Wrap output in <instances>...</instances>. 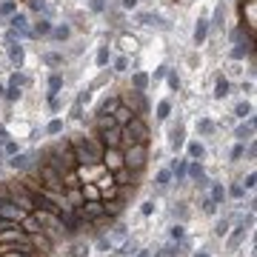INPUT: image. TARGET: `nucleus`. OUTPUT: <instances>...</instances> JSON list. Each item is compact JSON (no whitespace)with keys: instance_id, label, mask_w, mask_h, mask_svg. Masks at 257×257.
<instances>
[{"instance_id":"1","label":"nucleus","mask_w":257,"mask_h":257,"mask_svg":"<svg viewBox=\"0 0 257 257\" xmlns=\"http://www.w3.org/2000/svg\"><path fill=\"white\" fill-rule=\"evenodd\" d=\"M43 163L46 166H51V169L57 171L63 180L66 177H71L74 171H77V163H74V154H71V143L69 140H63V143H57V146H49V149H43Z\"/></svg>"},{"instance_id":"2","label":"nucleus","mask_w":257,"mask_h":257,"mask_svg":"<svg viewBox=\"0 0 257 257\" xmlns=\"http://www.w3.org/2000/svg\"><path fill=\"white\" fill-rule=\"evenodd\" d=\"M69 143H71V154H74L77 169H80V166H97V163H100L103 143L97 137H74V140H69Z\"/></svg>"},{"instance_id":"3","label":"nucleus","mask_w":257,"mask_h":257,"mask_svg":"<svg viewBox=\"0 0 257 257\" xmlns=\"http://www.w3.org/2000/svg\"><path fill=\"white\" fill-rule=\"evenodd\" d=\"M94 129H97V140L103 143V149H117L120 146V140H123V126H117L112 115H100L97 123H94Z\"/></svg>"},{"instance_id":"4","label":"nucleus","mask_w":257,"mask_h":257,"mask_svg":"<svg viewBox=\"0 0 257 257\" xmlns=\"http://www.w3.org/2000/svg\"><path fill=\"white\" fill-rule=\"evenodd\" d=\"M3 191H6V197H9L15 206H20L26 214H32V211H34V200H32L29 188L23 186V183H6V186H3Z\"/></svg>"},{"instance_id":"5","label":"nucleus","mask_w":257,"mask_h":257,"mask_svg":"<svg viewBox=\"0 0 257 257\" xmlns=\"http://www.w3.org/2000/svg\"><path fill=\"white\" fill-rule=\"evenodd\" d=\"M146 157H149V146L146 143H129V152L123 154V166L137 174V171L146 166Z\"/></svg>"},{"instance_id":"6","label":"nucleus","mask_w":257,"mask_h":257,"mask_svg":"<svg viewBox=\"0 0 257 257\" xmlns=\"http://www.w3.org/2000/svg\"><path fill=\"white\" fill-rule=\"evenodd\" d=\"M123 137L129 143H149V126H146V120L140 117V115H135L123 126Z\"/></svg>"},{"instance_id":"7","label":"nucleus","mask_w":257,"mask_h":257,"mask_svg":"<svg viewBox=\"0 0 257 257\" xmlns=\"http://www.w3.org/2000/svg\"><path fill=\"white\" fill-rule=\"evenodd\" d=\"M37 180L43 183V188H49V191H54V194H63V191H66V180L51 169V166H46V163H40V169H37Z\"/></svg>"},{"instance_id":"8","label":"nucleus","mask_w":257,"mask_h":257,"mask_svg":"<svg viewBox=\"0 0 257 257\" xmlns=\"http://www.w3.org/2000/svg\"><path fill=\"white\" fill-rule=\"evenodd\" d=\"M6 54H9V60H12L17 69L23 66V60H26V51H23V46H20V40H17L15 32L6 34Z\"/></svg>"},{"instance_id":"9","label":"nucleus","mask_w":257,"mask_h":257,"mask_svg":"<svg viewBox=\"0 0 257 257\" xmlns=\"http://www.w3.org/2000/svg\"><path fill=\"white\" fill-rule=\"evenodd\" d=\"M0 217H6V220H12V223H20L26 217V211H23L20 206H15L9 197H3V200H0Z\"/></svg>"},{"instance_id":"10","label":"nucleus","mask_w":257,"mask_h":257,"mask_svg":"<svg viewBox=\"0 0 257 257\" xmlns=\"http://www.w3.org/2000/svg\"><path fill=\"white\" fill-rule=\"evenodd\" d=\"M9 26H12V32H15V34L32 37V26H29V17L23 15V12H15V15L9 17Z\"/></svg>"},{"instance_id":"11","label":"nucleus","mask_w":257,"mask_h":257,"mask_svg":"<svg viewBox=\"0 0 257 257\" xmlns=\"http://www.w3.org/2000/svg\"><path fill=\"white\" fill-rule=\"evenodd\" d=\"M120 103H126L135 115H143V112H146V97H143V92H129L126 97H120Z\"/></svg>"},{"instance_id":"12","label":"nucleus","mask_w":257,"mask_h":257,"mask_svg":"<svg viewBox=\"0 0 257 257\" xmlns=\"http://www.w3.org/2000/svg\"><path fill=\"white\" fill-rule=\"evenodd\" d=\"M100 163H103V166H106L109 171H117L120 166H123V154H120L117 149H103Z\"/></svg>"},{"instance_id":"13","label":"nucleus","mask_w":257,"mask_h":257,"mask_svg":"<svg viewBox=\"0 0 257 257\" xmlns=\"http://www.w3.org/2000/svg\"><path fill=\"white\" fill-rule=\"evenodd\" d=\"M234 137H237L240 143L252 140V137H255V117H246V123H240L237 132H234Z\"/></svg>"},{"instance_id":"14","label":"nucleus","mask_w":257,"mask_h":257,"mask_svg":"<svg viewBox=\"0 0 257 257\" xmlns=\"http://www.w3.org/2000/svg\"><path fill=\"white\" fill-rule=\"evenodd\" d=\"M186 174L191 177V180H197L200 186H209V180H206V174H203V166H200L197 160H188V169H186Z\"/></svg>"},{"instance_id":"15","label":"nucleus","mask_w":257,"mask_h":257,"mask_svg":"<svg viewBox=\"0 0 257 257\" xmlns=\"http://www.w3.org/2000/svg\"><path fill=\"white\" fill-rule=\"evenodd\" d=\"M112 117H115V123H117V126H126V123H129V120L135 117V112H132V109H129V106H126V103H120L117 109H115V112H112Z\"/></svg>"},{"instance_id":"16","label":"nucleus","mask_w":257,"mask_h":257,"mask_svg":"<svg viewBox=\"0 0 257 257\" xmlns=\"http://www.w3.org/2000/svg\"><path fill=\"white\" fill-rule=\"evenodd\" d=\"M9 166H12L15 171H26L29 166H32V154H12Z\"/></svg>"},{"instance_id":"17","label":"nucleus","mask_w":257,"mask_h":257,"mask_svg":"<svg viewBox=\"0 0 257 257\" xmlns=\"http://www.w3.org/2000/svg\"><path fill=\"white\" fill-rule=\"evenodd\" d=\"M46 34H51V20L49 17H40L32 26V37H46Z\"/></svg>"},{"instance_id":"18","label":"nucleus","mask_w":257,"mask_h":257,"mask_svg":"<svg viewBox=\"0 0 257 257\" xmlns=\"http://www.w3.org/2000/svg\"><path fill=\"white\" fill-rule=\"evenodd\" d=\"M206 37H209V20H197V26H194V43L203 46Z\"/></svg>"},{"instance_id":"19","label":"nucleus","mask_w":257,"mask_h":257,"mask_svg":"<svg viewBox=\"0 0 257 257\" xmlns=\"http://www.w3.org/2000/svg\"><path fill=\"white\" fill-rule=\"evenodd\" d=\"M252 46H255V40H249V43H237L234 49L229 51V54H232V60H243L246 54H252Z\"/></svg>"},{"instance_id":"20","label":"nucleus","mask_w":257,"mask_h":257,"mask_svg":"<svg viewBox=\"0 0 257 257\" xmlns=\"http://www.w3.org/2000/svg\"><path fill=\"white\" fill-rule=\"evenodd\" d=\"M89 100V92H80V97L74 100V106H71V117L74 120H80L83 117V103Z\"/></svg>"},{"instance_id":"21","label":"nucleus","mask_w":257,"mask_h":257,"mask_svg":"<svg viewBox=\"0 0 257 257\" xmlns=\"http://www.w3.org/2000/svg\"><path fill=\"white\" fill-rule=\"evenodd\" d=\"M117 106H120V97H106V100L100 103V109H97V115H112Z\"/></svg>"},{"instance_id":"22","label":"nucleus","mask_w":257,"mask_h":257,"mask_svg":"<svg viewBox=\"0 0 257 257\" xmlns=\"http://www.w3.org/2000/svg\"><path fill=\"white\" fill-rule=\"evenodd\" d=\"M229 89H232V86H229V80L220 74V77H217V83H214V97H217V100H223V97L229 94Z\"/></svg>"},{"instance_id":"23","label":"nucleus","mask_w":257,"mask_h":257,"mask_svg":"<svg viewBox=\"0 0 257 257\" xmlns=\"http://www.w3.org/2000/svg\"><path fill=\"white\" fill-rule=\"evenodd\" d=\"M51 37L63 43V40H69V37H71V29H69L66 23H63V26H51Z\"/></svg>"},{"instance_id":"24","label":"nucleus","mask_w":257,"mask_h":257,"mask_svg":"<svg viewBox=\"0 0 257 257\" xmlns=\"http://www.w3.org/2000/svg\"><path fill=\"white\" fill-rule=\"evenodd\" d=\"M132 86H135V92H146V86H149V74H146V71H137L135 77H132Z\"/></svg>"},{"instance_id":"25","label":"nucleus","mask_w":257,"mask_h":257,"mask_svg":"<svg viewBox=\"0 0 257 257\" xmlns=\"http://www.w3.org/2000/svg\"><path fill=\"white\" fill-rule=\"evenodd\" d=\"M60 89H63V77L54 71V74L49 77V97H57V92H60Z\"/></svg>"},{"instance_id":"26","label":"nucleus","mask_w":257,"mask_h":257,"mask_svg":"<svg viewBox=\"0 0 257 257\" xmlns=\"http://www.w3.org/2000/svg\"><path fill=\"white\" fill-rule=\"evenodd\" d=\"M83 197H89V200H100V186H94V183H83Z\"/></svg>"},{"instance_id":"27","label":"nucleus","mask_w":257,"mask_h":257,"mask_svg":"<svg viewBox=\"0 0 257 257\" xmlns=\"http://www.w3.org/2000/svg\"><path fill=\"white\" fill-rule=\"evenodd\" d=\"M186 169H188V160H177V163L171 166V174L177 177V183H180V180L186 177Z\"/></svg>"},{"instance_id":"28","label":"nucleus","mask_w":257,"mask_h":257,"mask_svg":"<svg viewBox=\"0 0 257 257\" xmlns=\"http://www.w3.org/2000/svg\"><path fill=\"white\" fill-rule=\"evenodd\" d=\"M183 140H186V135H183V126L171 129V149H180V146H183Z\"/></svg>"},{"instance_id":"29","label":"nucleus","mask_w":257,"mask_h":257,"mask_svg":"<svg viewBox=\"0 0 257 257\" xmlns=\"http://www.w3.org/2000/svg\"><path fill=\"white\" fill-rule=\"evenodd\" d=\"M15 12H17L15 0H3V3H0V17H12Z\"/></svg>"},{"instance_id":"30","label":"nucleus","mask_w":257,"mask_h":257,"mask_svg":"<svg viewBox=\"0 0 257 257\" xmlns=\"http://www.w3.org/2000/svg\"><path fill=\"white\" fill-rule=\"evenodd\" d=\"M203 154H206L203 143H197V140H194V143H188V157H191V160H200Z\"/></svg>"},{"instance_id":"31","label":"nucleus","mask_w":257,"mask_h":257,"mask_svg":"<svg viewBox=\"0 0 257 257\" xmlns=\"http://www.w3.org/2000/svg\"><path fill=\"white\" fill-rule=\"evenodd\" d=\"M243 237H246V226H237V229H234V234L229 237V249H237V243Z\"/></svg>"},{"instance_id":"32","label":"nucleus","mask_w":257,"mask_h":257,"mask_svg":"<svg viewBox=\"0 0 257 257\" xmlns=\"http://www.w3.org/2000/svg\"><path fill=\"white\" fill-rule=\"evenodd\" d=\"M234 115H237V117H243V120L252 117V103H246V100L237 103V106H234Z\"/></svg>"},{"instance_id":"33","label":"nucleus","mask_w":257,"mask_h":257,"mask_svg":"<svg viewBox=\"0 0 257 257\" xmlns=\"http://www.w3.org/2000/svg\"><path fill=\"white\" fill-rule=\"evenodd\" d=\"M3 97H6V100H9V103H15L17 97H20V86L9 83V86H6V92H3Z\"/></svg>"},{"instance_id":"34","label":"nucleus","mask_w":257,"mask_h":257,"mask_svg":"<svg viewBox=\"0 0 257 257\" xmlns=\"http://www.w3.org/2000/svg\"><path fill=\"white\" fill-rule=\"evenodd\" d=\"M211 200H214V203H223V200H226V188H223V183H214V186H211Z\"/></svg>"},{"instance_id":"35","label":"nucleus","mask_w":257,"mask_h":257,"mask_svg":"<svg viewBox=\"0 0 257 257\" xmlns=\"http://www.w3.org/2000/svg\"><path fill=\"white\" fill-rule=\"evenodd\" d=\"M226 194H229V197H234V200H240V197L246 194V188H243V183H232V186L226 188Z\"/></svg>"},{"instance_id":"36","label":"nucleus","mask_w":257,"mask_h":257,"mask_svg":"<svg viewBox=\"0 0 257 257\" xmlns=\"http://www.w3.org/2000/svg\"><path fill=\"white\" fill-rule=\"evenodd\" d=\"M169 115H171V103L169 100H160V103H157V117L166 120Z\"/></svg>"},{"instance_id":"37","label":"nucleus","mask_w":257,"mask_h":257,"mask_svg":"<svg viewBox=\"0 0 257 257\" xmlns=\"http://www.w3.org/2000/svg\"><path fill=\"white\" fill-rule=\"evenodd\" d=\"M197 132H200V135H211V132H214V123H211V120H200V123H197Z\"/></svg>"},{"instance_id":"38","label":"nucleus","mask_w":257,"mask_h":257,"mask_svg":"<svg viewBox=\"0 0 257 257\" xmlns=\"http://www.w3.org/2000/svg\"><path fill=\"white\" fill-rule=\"evenodd\" d=\"M9 83H15V86H20V89H23V86H29V77H26V74H20V71H15Z\"/></svg>"},{"instance_id":"39","label":"nucleus","mask_w":257,"mask_h":257,"mask_svg":"<svg viewBox=\"0 0 257 257\" xmlns=\"http://www.w3.org/2000/svg\"><path fill=\"white\" fill-rule=\"evenodd\" d=\"M46 132H49V135H60V132H63V120H51L49 126H46Z\"/></svg>"},{"instance_id":"40","label":"nucleus","mask_w":257,"mask_h":257,"mask_svg":"<svg viewBox=\"0 0 257 257\" xmlns=\"http://www.w3.org/2000/svg\"><path fill=\"white\" fill-rule=\"evenodd\" d=\"M89 9L94 15H100V12H106V0H89Z\"/></svg>"},{"instance_id":"41","label":"nucleus","mask_w":257,"mask_h":257,"mask_svg":"<svg viewBox=\"0 0 257 257\" xmlns=\"http://www.w3.org/2000/svg\"><path fill=\"white\" fill-rule=\"evenodd\" d=\"M169 180H171V171H169V169H163L160 174H157V186H160V188L169 186Z\"/></svg>"},{"instance_id":"42","label":"nucleus","mask_w":257,"mask_h":257,"mask_svg":"<svg viewBox=\"0 0 257 257\" xmlns=\"http://www.w3.org/2000/svg\"><path fill=\"white\" fill-rule=\"evenodd\" d=\"M109 63V46H100V51H97V66H106Z\"/></svg>"},{"instance_id":"43","label":"nucleus","mask_w":257,"mask_h":257,"mask_svg":"<svg viewBox=\"0 0 257 257\" xmlns=\"http://www.w3.org/2000/svg\"><path fill=\"white\" fill-rule=\"evenodd\" d=\"M203 211H206V214H214V211H217V203H214L211 197H206V200H203Z\"/></svg>"},{"instance_id":"44","label":"nucleus","mask_w":257,"mask_h":257,"mask_svg":"<svg viewBox=\"0 0 257 257\" xmlns=\"http://www.w3.org/2000/svg\"><path fill=\"white\" fill-rule=\"evenodd\" d=\"M209 26H223V6H217V9H214V20H211Z\"/></svg>"},{"instance_id":"45","label":"nucleus","mask_w":257,"mask_h":257,"mask_svg":"<svg viewBox=\"0 0 257 257\" xmlns=\"http://www.w3.org/2000/svg\"><path fill=\"white\" fill-rule=\"evenodd\" d=\"M43 60H46L49 66H60V63H63V57H60V54H46Z\"/></svg>"},{"instance_id":"46","label":"nucleus","mask_w":257,"mask_h":257,"mask_svg":"<svg viewBox=\"0 0 257 257\" xmlns=\"http://www.w3.org/2000/svg\"><path fill=\"white\" fill-rule=\"evenodd\" d=\"M166 77H169V86H171V89H180V77H177L174 71H166Z\"/></svg>"},{"instance_id":"47","label":"nucleus","mask_w":257,"mask_h":257,"mask_svg":"<svg viewBox=\"0 0 257 257\" xmlns=\"http://www.w3.org/2000/svg\"><path fill=\"white\" fill-rule=\"evenodd\" d=\"M32 9H34V12H49L46 0H32Z\"/></svg>"},{"instance_id":"48","label":"nucleus","mask_w":257,"mask_h":257,"mask_svg":"<svg viewBox=\"0 0 257 257\" xmlns=\"http://www.w3.org/2000/svg\"><path fill=\"white\" fill-rule=\"evenodd\" d=\"M214 232H217V234H226V232H229V220H226V217H223V220H217V229H214Z\"/></svg>"},{"instance_id":"49","label":"nucleus","mask_w":257,"mask_h":257,"mask_svg":"<svg viewBox=\"0 0 257 257\" xmlns=\"http://www.w3.org/2000/svg\"><path fill=\"white\" fill-rule=\"evenodd\" d=\"M166 71H169V66H160V69H154V74L149 77V80H160V77H166Z\"/></svg>"},{"instance_id":"50","label":"nucleus","mask_w":257,"mask_h":257,"mask_svg":"<svg viewBox=\"0 0 257 257\" xmlns=\"http://www.w3.org/2000/svg\"><path fill=\"white\" fill-rule=\"evenodd\" d=\"M3 152H6V154H17V143L6 140V143H3Z\"/></svg>"},{"instance_id":"51","label":"nucleus","mask_w":257,"mask_h":257,"mask_svg":"<svg viewBox=\"0 0 257 257\" xmlns=\"http://www.w3.org/2000/svg\"><path fill=\"white\" fill-rule=\"evenodd\" d=\"M126 66H129L126 57H117V60H115V71H126Z\"/></svg>"},{"instance_id":"52","label":"nucleus","mask_w":257,"mask_h":257,"mask_svg":"<svg viewBox=\"0 0 257 257\" xmlns=\"http://www.w3.org/2000/svg\"><path fill=\"white\" fill-rule=\"evenodd\" d=\"M243 152H246V149H243V143H237V146L232 149V160H240V157H243Z\"/></svg>"},{"instance_id":"53","label":"nucleus","mask_w":257,"mask_h":257,"mask_svg":"<svg viewBox=\"0 0 257 257\" xmlns=\"http://www.w3.org/2000/svg\"><path fill=\"white\" fill-rule=\"evenodd\" d=\"M243 183H246V186H243V188H255V183H257V174H255V171H252V174H249V177H246Z\"/></svg>"},{"instance_id":"54","label":"nucleus","mask_w":257,"mask_h":257,"mask_svg":"<svg viewBox=\"0 0 257 257\" xmlns=\"http://www.w3.org/2000/svg\"><path fill=\"white\" fill-rule=\"evenodd\" d=\"M183 234H186V229H183V226H174V229H171V237H174V240H180Z\"/></svg>"},{"instance_id":"55","label":"nucleus","mask_w":257,"mask_h":257,"mask_svg":"<svg viewBox=\"0 0 257 257\" xmlns=\"http://www.w3.org/2000/svg\"><path fill=\"white\" fill-rule=\"evenodd\" d=\"M243 37H246L243 29H234V32H232V40H234V43H243Z\"/></svg>"},{"instance_id":"56","label":"nucleus","mask_w":257,"mask_h":257,"mask_svg":"<svg viewBox=\"0 0 257 257\" xmlns=\"http://www.w3.org/2000/svg\"><path fill=\"white\" fill-rule=\"evenodd\" d=\"M140 211H143V214H152V211H154V203H152V200H146V203L140 206Z\"/></svg>"},{"instance_id":"57","label":"nucleus","mask_w":257,"mask_h":257,"mask_svg":"<svg viewBox=\"0 0 257 257\" xmlns=\"http://www.w3.org/2000/svg\"><path fill=\"white\" fill-rule=\"evenodd\" d=\"M120 43H123V49H132V46H135V40H132V37H123Z\"/></svg>"},{"instance_id":"58","label":"nucleus","mask_w":257,"mask_h":257,"mask_svg":"<svg viewBox=\"0 0 257 257\" xmlns=\"http://www.w3.org/2000/svg\"><path fill=\"white\" fill-rule=\"evenodd\" d=\"M137 6V0H123V9H135Z\"/></svg>"},{"instance_id":"59","label":"nucleus","mask_w":257,"mask_h":257,"mask_svg":"<svg viewBox=\"0 0 257 257\" xmlns=\"http://www.w3.org/2000/svg\"><path fill=\"white\" fill-rule=\"evenodd\" d=\"M6 140H9V132H6V129H0V146H3Z\"/></svg>"},{"instance_id":"60","label":"nucleus","mask_w":257,"mask_h":257,"mask_svg":"<svg viewBox=\"0 0 257 257\" xmlns=\"http://www.w3.org/2000/svg\"><path fill=\"white\" fill-rule=\"evenodd\" d=\"M194 257H209V252H197V255H194Z\"/></svg>"},{"instance_id":"61","label":"nucleus","mask_w":257,"mask_h":257,"mask_svg":"<svg viewBox=\"0 0 257 257\" xmlns=\"http://www.w3.org/2000/svg\"><path fill=\"white\" fill-rule=\"evenodd\" d=\"M137 257H149V252H137Z\"/></svg>"},{"instance_id":"62","label":"nucleus","mask_w":257,"mask_h":257,"mask_svg":"<svg viewBox=\"0 0 257 257\" xmlns=\"http://www.w3.org/2000/svg\"><path fill=\"white\" fill-rule=\"evenodd\" d=\"M3 92H6V89H3V83H0V97H3Z\"/></svg>"},{"instance_id":"63","label":"nucleus","mask_w":257,"mask_h":257,"mask_svg":"<svg viewBox=\"0 0 257 257\" xmlns=\"http://www.w3.org/2000/svg\"><path fill=\"white\" fill-rule=\"evenodd\" d=\"M0 154H3V152H0Z\"/></svg>"}]
</instances>
